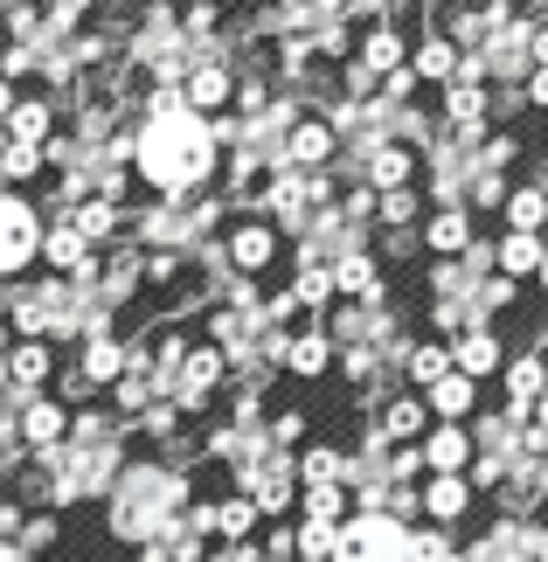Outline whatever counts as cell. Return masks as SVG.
Returning a JSON list of instances; mask_svg holds the SVG:
<instances>
[{"instance_id":"obj_1","label":"cell","mask_w":548,"mask_h":562,"mask_svg":"<svg viewBox=\"0 0 548 562\" xmlns=\"http://www.w3.org/2000/svg\"><path fill=\"white\" fill-rule=\"evenodd\" d=\"M133 160H139L146 188H160L167 202H181V194L202 188L209 167H215V125L194 119L188 104H181V112H167V119H146L139 133H133Z\"/></svg>"},{"instance_id":"obj_2","label":"cell","mask_w":548,"mask_h":562,"mask_svg":"<svg viewBox=\"0 0 548 562\" xmlns=\"http://www.w3.org/2000/svg\"><path fill=\"white\" fill-rule=\"evenodd\" d=\"M181 501H188V472H167L153 459L125 465L119 486H112V535H119V542H139V549L167 542V535H174V507H181Z\"/></svg>"},{"instance_id":"obj_3","label":"cell","mask_w":548,"mask_h":562,"mask_svg":"<svg viewBox=\"0 0 548 562\" xmlns=\"http://www.w3.org/2000/svg\"><path fill=\"white\" fill-rule=\"evenodd\" d=\"M334 562H410V528L396 514H355L334 535Z\"/></svg>"},{"instance_id":"obj_4","label":"cell","mask_w":548,"mask_h":562,"mask_svg":"<svg viewBox=\"0 0 548 562\" xmlns=\"http://www.w3.org/2000/svg\"><path fill=\"white\" fill-rule=\"evenodd\" d=\"M42 257V223L21 194H0V278H21Z\"/></svg>"},{"instance_id":"obj_5","label":"cell","mask_w":548,"mask_h":562,"mask_svg":"<svg viewBox=\"0 0 548 562\" xmlns=\"http://www.w3.org/2000/svg\"><path fill=\"white\" fill-rule=\"evenodd\" d=\"M181 98H188V112L194 119H223L230 112V98H236V70H230V63H194V70L181 77Z\"/></svg>"},{"instance_id":"obj_6","label":"cell","mask_w":548,"mask_h":562,"mask_svg":"<svg viewBox=\"0 0 548 562\" xmlns=\"http://www.w3.org/2000/svg\"><path fill=\"white\" fill-rule=\"evenodd\" d=\"M56 375V348L49 340H21V348H8V389L14 403H35V389Z\"/></svg>"},{"instance_id":"obj_7","label":"cell","mask_w":548,"mask_h":562,"mask_svg":"<svg viewBox=\"0 0 548 562\" xmlns=\"http://www.w3.org/2000/svg\"><path fill=\"white\" fill-rule=\"evenodd\" d=\"M223 257H230V271H236V278L265 271L271 257H278V229H271V223H236V229H230V244H223Z\"/></svg>"},{"instance_id":"obj_8","label":"cell","mask_w":548,"mask_h":562,"mask_svg":"<svg viewBox=\"0 0 548 562\" xmlns=\"http://www.w3.org/2000/svg\"><path fill=\"white\" fill-rule=\"evenodd\" d=\"M63 438H70V409H63V403H49V396L21 403V445H29V451H56Z\"/></svg>"},{"instance_id":"obj_9","label":"cell","mask_w":548,"mask_h":562,"mask_svg":"<svg viewBox=\"0 0 548 562\" xmlns=\"http://www.w3.org/2000/svg\"><path fill=\"white\" fill-rule=\"evenodd\" d=\"M326 160H334V125H326V119H299L292 133H284V167L305 175V167H326Z\"/></svg>"},{"instance_id":"obj_10","label":"cell","mask_w":548,"mask_h":562,"mask_svg":"<svg viewBox=\"0 0 548 562\" xmlns=\"http://www.w3.org/2000/svg\"><path fill=\"white\" fill-rule=\"evenodd\" d=\"M472 459V438L458 424H445V430H430V445H424V465L437 472V480H458V465Z\"/></svg>"},{"instance_id":"obj_11","label":"cell","mask_w":548,"mask_h":562,"mask_svg":"<svg viewBox=\"0 0 548 562\" xmlns=\"http://www.w3.org/2000/svg\"><path fill=\"white\" fill-rule=\"evenodd\" d=\"M458 375H466V382H479V375H493L500 369V334H487V327H472L466 340H458Z\"/></svg>"},{"instance_id":"obj_12","label":"cell","mask_w":548,"mask_h":562,"mask_svg":"<svg viewBox=\"0 0 548 562\" xmlns=\"http://www.w3.org/2000/svg\"><path fill=\"white\" fill-rule=\"evenodd\" d=\"M49 125H56V104H49V98H29V104H14L8 139H14V146H42V139H49Z\"/></svg>"},{"instance_id":"obj_13","label":"cell","mask_w":548,"mask_h":562,"mask_svg":"<svg viewBox=\"0 0 548 562\" xmlns=\"http://www.w3.org/2000/svg\"><path fill=\"white\" fill-rule=\"evenodd\" d=\"M326 361H334V340H326V334H299L292 348H284V369H292L299 382H313V375H326Z\"/></svg>"},{"instance_id":"obj_14","label":"cell","mask_w":548,"mask_h":562,"mask_svg":"<svg viewBox=\"0 0 548 562\" xmlns=\"http://www.w3.org/2000/svg\"><path fill=\"white\" fill-rule=\"evenodd\" d=\"M334 292H355V299H382V278H376V257L347 250L334 265Z\"/></svg>"},{"instance_id":"obj_15","label":"cell","mask_w":548,"mask_h":562,"mask_svg":"<svg viewBox=\"0 0 548 562\" xmlns=\"http://www.w3.org/2000/svg\"><path fill=\"white\" fill-rule=\"evenodd\" d=\"M361 70L376 77V83L396 77V70H403V35H396V29H376V35H368V49H361Z\"/></svg>"},{"instance_id":"obj_16","label":"cell","mask_w":548,"mask_h":562,"mask_svg":"<svg viewBox=\"0 0 548 562\" xmlns=\"http://www.w3.org/2000/svg\"><path fill=\"white\" fill-rule=\"evenodd\" d=\"M63 223H70V229L83 236V244H104V236L119 229V202H98V194H91V202H83V209H70Z\"/></svg>"},{"instance_id":"obj_17","label":"cell","mask_w":548,"mask_h":562,"mask_svg":"<svg viewBox=\"0 0 548 562\" xmlns=\"http://www.w3.org/2000/svg\"><path fill=\"white\" fill-rule=\"evenodd\" d=\"M250 528H257V501H250V493L215 501V535H223V542H250Z\"/></svg>"},{"instance_id":"obj_18","label":"cell","mask_w":548,"mask_h":562,"mask_svg":"<svg viewBox=\"0 0 548 562\" xmlns=\"http://www.w3.org/2000/svg\"><path fill=\"white\" fill-rule=\"evenodd\" d=\"M424 244H430V250H445V257L472 250V223H466V209H445V215H437V223L424 229Z\"/></svg>"},{"instance_id":"obj_19","label":"cell","mask_w":548,"mask_h":562,"mask_svg":"<svg viewBox=\"0 0 548 562\" xmlns=\"http://www.w3.org/2000/svg\"><path fill=\"white\" fill-rule=\"evenodd\" d=\"M83 375H91V382H119L125 375V348H119L112 334H98L91 348H83Z\"/></svg>"},{"instance_id":"obj_20","label":"cell","mask_w":548,"mask_h":562,"mask_svg":"<svg viewBox=\"0 0 548 562\" xmlns=\"http://www.w3.org/2000/svg\"><path fill=\"white\" fill-rule=\"evenodd\" d=\"M541 215H548V188H514V202H507L514 236H535V229H541Z\"/></svg>"},{"instance_id":"obj_21","label":"cell","mask_w":548,"mask_h":562,"mask_svg":"<svg viewBox=\"0 0 548 562\" xmlns=\"http://www.w3.org/2000/svg\"><path fill=\"white\" fill-rule=\"evenodd\" d=\"M410 77H430V83H445V77H458V49H451L445 35H430L424 49H416V70H410Z\"/></svg>"},{"instance_id":"obj_22","label":"cell","mask_w":548,"mask_h":562,"mask_svg":"<svg viewBox=\"0 0 548 562\" xmlns=\"http://www.w3.org/2000/svg\"><path fill=\"white\" fill-rule=\"evenodd\" d=\"M133 285H139V250H119L112 265H104V313H112Z\"/></svg>"},{"instance_id":"obj_23","label":"cell","mask_w":548,"mask_h":562,"mask_svg":"<svg viewBox=\"0 0 548 562\" xmlns=\"http://www.w3.org/2000/svg\"><path fill=\"white\" fill-rule=\"evenodd\" d=\"M507 389H514V417H521V409H528L541 389H548V369H541L535 355H528V361H514V369H507Z\"/></svg>"},{"instance_id":"obj_24","label":"cell","mask_w":548,"mask_h":562,"mask_svg":"<svg viewBox=\"0 0 548 562\" xmlns=\"http://www.w3.org/2000/svg\"><path fill=\"white\" fill-rule=\"evenodd\" d=\"M403 369H410V382L437 389V382L451 375V355H445V348H430V340H424V348H410V361H403Z\"/></svg>"},{"instance_id":"obj_25","label":"cell","mask_w":548,"mask_h":562,"mask_svg":"<svg viewBox=\"0 0 548 562\" xmlns=\"http://www.w3.org/2000/svg\"><path fill=\"white\" fill-rule=\"evenodd\" d=\"M35 175H42V146L0 139V181H35Z\"/></svg>"},{"instance_id":"obj_26","label":"cell","mask_w":548,"mask_h":562,"mask_svg":"<svg viewBox=\"0 0 548 562\" xmlns=\"http://www.w3.org/2000/svg\"><path fill=\"white\" fill-rule=\"evenodd\" d=\"M424 507L437 514V521H458V514H466V480H430L424 486Z\"/></svg>"},{"instance_id":"obj_27","label":"cell","mask_w":548,"mask_h":562,"mask_svg":"<svg viewBox=\"0 0 548 562\" xmlns=\"http://www.w3.org/2000/svg\"><path fill=\"white\" fill-rule=\"evenodd\" d=\"M430 409H437V417H466V409H472V382L466 375H445V382L430 389Z\"/></svg>"},{"instance_id":"obj_28","label":"cell","mask_w":548,"mask_h":562,"mask_svg":"<svg viewBox=\"0 0 548 562\" xmlns=\"http://www.w3.org/2000/svg\"><path fill=\"white\" fill-rule=\"evenodd\" d=\"M416 430H424V403H389L382 409V430H376V438H416Z\"/></svg>"},{"instance_id":"obj_29","label":"cell","mask_w":548,"mask_h":562,"mask_svg":"<svg viewBox=\"0 0 548 562\" xmlns=\"http://www.w3.org/2000/svg\"><path fill=\"white\" fill-rule=\"evenodd\" d=\"M493 257H500V271H507V278H521V271H535V265H541V244H535V236H507V244H500Z\"/></svg>"},{"instance_id":"obj_30","label":"cell","mask_w":548,"mask_h":562,"mask_svg":"<svg viewBox=\"0 0 548 562\" xmlns=\"http://www.w3.org/2000/svg\"><path fill=\"white\" fill-rule=\"evenodd\" d=\"M334 514H347V493L340 486H305V521H326V528H334Z\"/></svg>"},{"instance_id":"obj_31","label":"cell","mask_w":548,"mask_h":562,"mask_svg":"<svg viewBox=\"0 0 548 562\" xmlns=\"http://www.w3.org/2000/svg\"><path fill=\"white\" fill-rule=\"evenodd\" d=\"M292 299H299V306H320V299H334V271H313V265H305L299 285H292Z\"/></svg>"},{"instance_id":"obj_32","label":"cell","mask_w":548,"mask_h":562,"mask_svg":"<svg viewBox=\"0 0 548 562\" xmlns=\"http://www.w3.org/2000/svg\"><path fill=\"white\" fill-rule=\"evenodd\" d=\"M265 438H271L278 451H284V445H299V438H305V409H278V417L265 424Z\"/></svg>"},{"instance_id":"obj_33","label":"cell","mask_w":548,"mask_h":562,"mask_svg":"<svg viewBox=\"0 0 548 562\" xmlns=\"http://www.w3.org/2000/svg\"><path fill=\"white\" fill-rule=\"evenodd\" d=\"M376 215H382V223H410V215H416V194H410V188L382 194V202H376Z\"/></svg>"},{"instance_id":"obj_34","label":"cell","mask_w":548,"mask_h":562,"mask_svg":"<svg viewBox=\"0 0 548 562\" xmlns=\"http://www.w3.org/2000/svg\"><path fill=\"white\" fill-rule=\"evenodd\" d=\"M56 389H63V403H83V396H91V389H98V382H91V375H83V369H70V375H63Z\"/></svg>"},{"instance_id":"obj_35","label":"cell","mask_w":548,"mask_h":562,"mask_svg":"<svg viewBox=\"0 0 548 562\" xmlns=\"http://www.w3.org/2000/svg\"><path fill=\"white\" fill-rule=\"evenodd\" d=\"M14 104H21V98H14V83H8V77H0V133H8V119H14Z\"/></svg>"},{"instance_id":"obj_36","label":"cell","mask_w":548,"mask_h":562,"mask_svg":"<svg viewBox=\"0 0 548 562\" xmlns=\"http://www.w3.org/2000/svg\"><path fill=\"white\" fill-rule=\"evenodd\" d=\"M528 98H535V104H548V70H528Z\"/></svg>"},{"instance_id":"obj_37","label":"cell","mask_w":548,"mask_h":562,"mask_svg":"<svg viewBox=\"0 0 548 562\" xmlns=\"http://www.w3.org/2000/svg\"><path fill=\"white\" fill-rule=\"evenodd\" d=\"M535 63L548 70V29H535Z\"/></svg>"},{"instance_id":"obj_38","label":"cell","mask_w":548,"mask_h":562,"mask_svg":"<svg viewBox=\"0 0 548 562\" xmlns=\"http://www.w3.org/2000/svg\"><path fill=\"white\" fill-rule=\"evenodd\" d=\"M0 369H8V327H0Z\"/></svg>"},{"instance_id":"obj_39","label":"cell","mask_w":548,"mask_h":562,"mask_svg":"<svg viewBox=\"0 0 548 562\" xmlns=\"http://www.w3.org/2000/svg\"><path fill=\"white\" fill-rule=\"evenodd\" d=\"M541 438H548V403H541Z\"/></svg>"},{"instance_id":"obj_40","label":"cell","mask_w":548,"mask_h":562,"mask_svg":"<svg viewBox=\"0 0 548 562\" xmlns=\"http://www.w3.org/2000/svg\"><path fill=\"white\" fill-rule=\"evenodd\" d=\"M541 493H548V465H541Z\"/></svg>"},{"instance_id":"obj_41","label":"cell","mask_w":548,"mask_h":562,"mask_svg":"<svg viewBox=\"0 0 548 562\" xmlns=\"http://www.w3.org/2000/svg\"><path fill=\"white\" fill-rule=\"evenodd\" d=\"M541 278H548V250H541Z\"/></svg>"}]
</instances>
